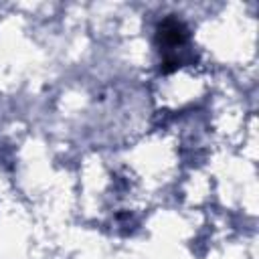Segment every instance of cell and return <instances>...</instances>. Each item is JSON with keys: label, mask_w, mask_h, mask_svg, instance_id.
<instances>
[{"label": "cell", "mask_w": 259, "mask_h": 259, "mask_svg": "<svg viewBox=\"0 0 259 259\" xmlns=\"http://www.w3.org/2000/svg\"><path fill=\"white\" fill-rule=\"evenodd\" d=\"M156 40H158L160 51H164V59H162L160 71L162 73L176 71L180 67V59H178L176 51L182 49L188 42V28L184 26L182 20H178L174 16H168L158 24Z\"/></svg>", "instance_id": "1"}]
</instances>
